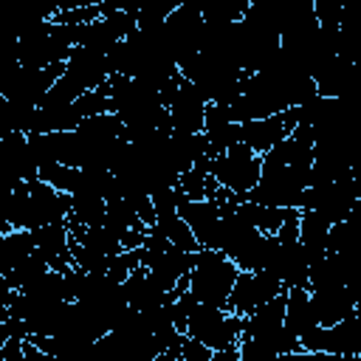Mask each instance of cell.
I'll list each match as a JSON object with an SVG mask.
<instances>
[{"mask_svg":"<svg viewBox=\"0 0 361 361\" xmlns=\"http://www.w3.org/2000/svg\"><path fill=\"white\" fill-rule=\"evenodd\" d=\"M327 231H330V223L324 217H319L316 212L299 209V243L307 254V262H316L327 254Z\"/></svg>","mask_w":361,"mask_h":361,"instance_id":"cell-15","label":"cell"},{"mask_svg":"<svg viewBox=\"0 0 361 361\" xmlns=\"http://www.w3.org/2000/svg\"><path fill=\"white\" fill-rule=\"evenodd\" d=\"M240 268L234 265L231 257H226L223 251L214 248H197L195 251V262L186 274L189 279V293L200 302V305H214V307H226V299L231 293V285L237 279Z\"/></svg>","mask_w":361,"mask_h":361,"instance_id":"cell-1","label":"cell"},{"mask_svg":"<svg viewBox=\"0 0 361 361\" xmlns=\"http://www.w3.org/2000/svg\"><path fill=\"white\" fill-rule=\"evenodd\" d=\"M248 3L251 0H183L180 6H189L212 23H234L248 11Z\"/></svg>","mask_w":361,"mask_h":361,"instance_id":"cell-17","label":"cell"},{"mask_svg":"<svg viewBox=\"0 0 361 361\" xmlns=\"http://www.w3.org/2000/svg\"><path fill=\"white\" fill-rule=\"evenodd\" d=\"M212 358V350L206 344H200L197 338L192 336H180V344H178V361H209Z\"/></svg>","mask_w":361,"mask_h":361,"instance_id":"cell-20","label":"cell"},{"mask_svg":"<svg viewBox=\"0 0 361 361\" xmlns=\"http://www.w3.org/2000/svg\"><path fill=\"white\" fill-rule=\"evenodd\" d=\"M0 14L14 25L17 34H25L28 28L51 20L56 14L54 0H0Z\"/></svg>","mask_w":361,"mask_h":361,"instance_id":"cell-12","label":"cell"},{"mask_svg":"<svg viewBox=\"0 0 361 361\" xmlns=\"http://www.w3.org/2000/svg\"><path fill=\"white\" fill-rule=\"evenodd\" d=\"M96 17H102L99 3H93V6H79V8H62V11H56L51 20H54V23H65V25H85V23H93Z\"/></svg>","mask_w":361,"mask_h":361,"instance_id":"cell-19","label":"cell"},{"mask_svg":"<svg viewBox=\"0 0 361 361\" xmlns=\"http://www.w3.org/2000/svg\"><path fill=\"white\" fill-rule=\"evenodd\" d=\"M361 186H358V175L355 169H350L347 175L330 180V183H316V186H305L302 197H299V209L316 212L319 217H324L330 226L347 220L355 212Z\"/></svg>","mask_w":361,"mask_h":361,"instance_id":"cell-3","label":"cell"},{"mask_svg":"<svg viewBox=\"0 0 361 361\" xmlns=\"http://www.w3.org/2000/svg\"><path fill=\"white\" fill-rule=\"evenodd\" d=\"M316 316L310 307V296L307 288H288L285 290V330L296 338H302L305 333H310L316 327Z\"/></svg>","mask_w":361,"mask_h":361,"instance_id":"cell-14","label":"cell"},{"mask_svg":"<svg viewBox=\"0 0 361 361\" xmlns=\"http://www.w3.org/2000/svg\"><path fill=\"white\" fill-rule=\"evenodd\" d=\"M161 102L169 118L172 130H183V133H200L203 130V118H206V96L203 90L189 82L180 71L161 87Z\"/></svg>","mask_w":361,"mask_h":361,"instance_id":"cell-5","label":"cell"},{"mask_svg":"<svg viewBox=\"0 0 361 361\" xmlns=\"http://www.w3.org/2000/svg\"><path fill=\"white\" fill-rule=\"evenodd\" d=\"M183 333L197 338L209 350H220V347L237 344V338L243 333V316L228 313L226 307H214V305H200L197 302L192 307L189 319H186Z\"/></svg>","mask_w":361,"mask_h":361,"instance_id":"cell-7","label":"cell"},{"mask_svg":"<svg viewBox=\"0 0 361 361\" xmlns=\"http://www.w3.org/2000/svg\"><path fill=\"white\" fill-rule=\"evenodd\" d=\"M293 124H296V110L293 107H288L282 113H274V116L248 118V121H240V141L262 155L276 141H282L293 130Z\"/></svg>","mask_w":361,"mask_h":361,"instance_id":"cell-10","label":"cell"},{"mask_svg":"<svg viewBox=\"0 0 361 361\" xmlns=\"http://www.w3.org/2000/svg\"><path fill=\"white\" fill-rule=\"evenodd\" d=\"M293 209V206H290ZM234 212L248 223V226H254L257 231H262V234H276V228L282 226V220H285V214H288V209H282V206H265V203H254V200H248V197H243L237 206H234Z\"/></svg>","mask_w":361,"mask_h":361,"instance_id":"cell-16","label":"cell"},{"mask_svg":"<svg viewBox=\"0 0 361 361\" xmlns=\"http://www.w3.org/2000/svg\"><path fill=\"white\" fill-rule=\"evenodd\" d=\"M299 344L307 355H330V358L361 355V310H353L336 324H316L310 333L299 338Z\"/></svg>","mask_w":361,"mask_h":361,"instance_id":"cell-4","label":"cell"},{"mask_svg":"<svg viewBox=\"0 0 361 361\" xmlns=\"http://www.w3.org/2000/svg\"><path fill=\"white\" fill-rule=\"evenodd\" d=\"M31 237H34V254H37L39 259H45L51 271L65 274V271L73 265L71 248H68V223H65V220L45 223V226L34 228Z\"/></svg>","mask_w":361,"mask_h":361,"instance_id":"cell-11","label":"cell"},{"mask_svg":"<svg viewBox=\"0 0 361 361\" xmlns=\"http://www.w3.org/2000/svg\"><path fill=\"white\" fill-rule=\"evenodd\" d=\"M353 79H355V62L347 59V56H338V54H336L333 59H327V62L322 65V71L313 76L316 93H319V96H333V99L350 96Z\"/></svg>","mask_w":361,"mask_h":361,"instance_id":"cell-13","label":"cell"},{"mask_svg":"<svg viewBox=\"0 0 361 361\" xmlns=\"http://www.w3.org/2000/svg\"><path fill=\"white\" fill-rule=\"evenodd\" d=\"M39 180H45L48 186H54L56 192H73L76 189V180H79V166H68V164H56V161H48V164H39V172H37Z\"/></svg>","mask_w":361,"mask_h":361,"instance_id":"cell-18","label":"cell"},{"mask_svg":"<svg viewBox=\"0 0 361 361\" xmlns=\"http://www.w3.org/2000/svg\"><path fill=\"white\" fill-rule=\"evenodd\" d=\"M23 341L25 338H17V336H8L0 347V361H23Z\"/></svg>","mask_w":361,"mask_h":361,"instance_id":"cell-22","label":"cell"},{"mask_svg":"<svg viewBox=\"0 0 361 361\" xmlns=\"http://www.w3.org/2000/svg\"><path fill=\"white\" fill-rule=\"evenodd\" d=\"M17 39H20V34L14 31V25L0 14V62L17 59Z\"/></svg>","mask_w":361,"mask_h":361,"instance_id":"cell-21","label":"cell"},{"mask_svg":"<svg viewBox=\"0 0 361 361\" xmlns=\"http://www.w3.org/2000/svg\"><path fill=\"white\" fill-rule=\"evenodd\" d=\"M107 76H110V71H107V59H104L102 51L85 48V45H73L71 48V56L65 59L62 79L76 93H85V90H93V87L104 85Z\"/></svg>","mask_w":361,"mask_h":361,"instance_id":"cell-9","label":"cell"},{"mask_svg":"<svg viewBox=\"0 0 361 361\" xmlns=\"http://www.w3.org/2000/svg\"><path fill=\"white\" fill-rule=\"evenodd\" d=\"M310 166H293V164H262L257 183L248 189V200L265 203V206H282V209H299V197L307 186Z\"/></svg>","mask_w":361,"mask_h":361,"instance_id":"cell-2","label":"cell"},{"mask_svg":"<svg viewBox=\"0 0 361 361\" xmlns=\"http://www.w3.org/2000/svg\"><path fill=\"white\" fill-rule=\"evenodd\" d=\"M282 290H285V285L271 271H240L234 285H231V293L226 299V310L237 313V316H245L257 305L274 299Z\"/></svg>","mask_w":361,"mask_h":361,"instance_id":"cell-8","label":"cell"},{"mask_svg":"<svg viewBox=\"0 0 361 361\" xmlns=\"http://www.w3.org/2000/svg\"><path fill=\"white\" fill-rule=\"evenodd\" d=\"M259 169H262L259 152H254V149L245 147L243 141H237V144H231V147H226L223 152H217V155L209 158V172H212V178H214L223 189H228V192H234V195H240V197H245L248 189L257 183Z\"/></svg>","mask_w":361,"mask_h":361,"instance_id":"cell-6","label":"cell"}]
</instances>
